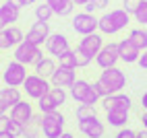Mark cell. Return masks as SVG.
<instances>
[{
	"label": "cell",
	"instance_id": "obj_35",
	"mask_svg": "<svg viewBox=\"0 0 147 138\" xmlns=\"http://www.w3.org/2000/svg\"><path fill=\"white\" fill-rule=\"evenodd\" d=\"M11 124H13V117L0 115V132H8V130H11Z\"/></svg>",
	"mask_w": 147,
	"mask_h": 138
},
{
	"label": "cell",
	"instance_id": "obj_20",
	"mask_svg": "<svg viewBox=\"0 0 147 138\" xmlns=\"http://www.w3.org/2000/svg\"><path fill=\"white\" fill-rule=\"evenodd\" d=\"M0 15H2V19L6 21V25L17 23V19H19V6H15L11 0H6V2L0 6Z\"/></svg>",
	"mask_w": 147,
	"mask_h": 138
},
{
	"label": "cell",
	"instance_id": "obj_1",
	"mask_svg": "<svg viewBox=\"0 0 147 138\" xmlns=\"http://www.w3.org/2000/svg\"><path fill=\"white\" fill-rule=\"evenodd\" d=\"M97 81L106 87L108 95H114V93H120V89H124L126 76H124V72L120 70V68L112 66V68H104V72L100 74V78H97Z\"/></svg>",
	"mask_w": 147,
	"mask_h": 138
},
{
	"label": "cell",
	"instance_id": "obj_45",
	"mask_svg": "<svg viewBox=\"0 0 147 138\" xmlns=\"http://www.w3.org/2000/svg\"><path fill=\"white\" fill-rule=\"evenodd\" d=\"M73 2H75V4H79V6H85L87 2H91V0H73Z\"/></svg>",
	"mask_w": 147,
	"mask_h": 138
},
{
	"label": "cell",
	"instance_id": "obj_25",
	"mask_svg": "<svg viewBox=\"0 0 147 138\" xmlns=\"http://www.w3.org/2000/svg\"><path fill=\"white\" fill-rule=\"evenodd\" d=\"M100 31L106 33V35H114V33H118V29H116L114 21L110 19V15H108V13L100 17Z\"/></svg>",
	"mask_w": 147,
	"mask_h": 138
},
{
	"label": "cell",
	"instance_id": "obj_23",
	"mask_svg": "<svg viewBox=\"0 0 147 138\" xmlns=\"http://www.w3.org/2000/svg\"><path fill=\"white\" fill-rule=\"evenodd\" d=\"M0 99H2L8 107H15L19 101H21V95H19V91L15 87H8L6 85V89H0Z\"/></svg>",
	"mask_w": 147,
	"mask_h": 138
},
{
	"label": "cell",
	"instance_id": "obj_44",
	"mask_svg": "<svg viewBox=\"0 0 147 138\" xmlns=\"http://www.w3.org/2000/svg\"><path fill=\"white\" fill-rule=\"evenodd\" d=\"M141 105H143V109H147V91H145L143 97H141Z\"/></svg>",
	"mask_w": 147,
	"mask_h": 138
},
{
	"label": "cell",
	"instance_id": "obj_5",
	"mask_svg": "<svg viewBox=\"0 0 147 138\" xmlns=\"http://www.w3.org/2000/svg\"><path fill=\"white\" fill-rule=\"evenodd\" d=\"M73 29L81 35L95 33V29H100V19H95L91 13H79L73 19Z\"/></svg>",
	"mask_w": 147,
	"mask_h": 138
},
{
	"label": "cell",
	"instance_id": "obj_39",
	"mask_svg": "<svg viewBox=\"0 0 147 138\" xmlns=\"http://www.w3.org/2000/svg\"><path fill=\"white\" fill-rule=\"evenodd\" d=\"M11 2H13L15 6H19V8H23V6H27V4L35 2V0H11Z\"/></svg>",
	"mask_w": 147,
	"mask_h": 138
},
{
	"label": "cell",
	"instance_id": "obj_24",
	"mask_svg": "<svg viewBox=\"0 0 147 138\" xmlns=\"http://www.w3.org/2000/svg\"><path fill=\"white\" fill-rule=\"evenodd\" d=\"M89 87H91V85L87 83V81H81V78H79V81H75V83H73V87H71V95H73V99L83 103L87 91H89Z\"/></svg>",
	"mask_w": 147,
	"mask_h": 138
},
{
	"label": "cell",
	"instance_id": "obj_17",
	"mask_svg": "<svg viewBox=\"0 0 147 138\" xmlns=\"http://www.w3.org/2000/svg\"><path fill=\"white\" fill-rule=\"evenodd\" d=\"M106 122L114 128H124L129 122V109H110L106 111Z\"/></svg>",
	"mask_w": 147,
	"mask_h": 138
},
{
	"label": "cell",
	"instance_id": "obj_48",
	"mask_svg": "<svg viewBox=\"0 0 147 138\" xmlns=\"http://www.w3.org/2000/svg\"><path fill=\"white\" fill-rule=\"evenodd\" d=\"M60 138H73V134H68V132H62V136Z\"/></svg>",
	"mask_w": 147,
	"mask_h": 138
},
{
	"label": "cell",
	"instance_id": "obj_34",
	"mask_svg": "<svg viewBox=\"0 0 147 138\" xmlns=\"http://www.w3.org/2000/svg\"><path fill=\"white\" fill-rule=\"evenodd\" d=\"M135 21L141 23V25H147V0L139 6V11L135 13Z\"/></svg>",
	"mask_w": 147,
	"mask_h": 138
},
{
	"label": "cell",
	"instance_id": "obj_42",
	"mask_svg": "<svg viewBox=\"0 0 147 138\" xmlns=\"http://www.w3.org/2000/svg\"><path fill=\"white\" fill-rule=\"evenodd\" d=\"M141 124H143V128H145V130H147V109L141 113Z\"/></svg>",
	"mask_w": 147,
	"mask_h": 138
},
{
	"label": "cell",
	"instance_id": "obj_21",
	"mask_svg": "<svg viewBox=\"0 0 147 138\" xmlns=\"http://www.w3.org/2000/svg\"><path fill=\"white\" fill-rule=\"evenodd\" d=\"M129 39L139 47V50H147V29L143 27H137V29H131V33H129Z\"/></svg>",
	"mask_w": 147,
	"mask_h": 138
},
{
	"label": "cell",
	"instance_id": "obj_10",
	"mask_svg": "<svg viewBox=\"0 0 147 138\" xmlns=\"http://www.w3.org/2000/svg\"><path fill=\"white\" fill-rule=\"evenodd\" d=\"M102 105H104L106 111H110V109H131L133 101H131V97L124 95V93H114V95L104 97Z\"/></svg>",
	"mask_w": 147,
	"mask_h": 138
},
{
	"label": "cell",
	"instance_id": "obj_41",
	"mask_svg": "<svg viewBox=\"0 0 147 138\" xmlns=\"http://www.w3.org/2000/svg\"><path fill=\"white\" fill-rule=\"evenodd\" d=\"M6 109H8V105H6L2 99H0V115H4V113H6Z\"/></svg>",
	"mask_w": 147,
	"mask_h": 138
},
{
	"label": "cell",
	"instance_id": "obj_37",
	"mask_svg": "<svg viewBox=\"0 0 147 138\" xmlns=\"http://www.w3.org/2000/svg\"><path fill=\"white\" fill-rule=\"evenodd\" d=\"M93 87H95V91L102 95V99H104V97H108V91H106V87H104L100 81H95V83H93Z\"/></svg>",
	"mask_w": 147,
	"mask_h": 138
},
{
	"label": "cell",
	"instance_id": "obj_15",
	"mask_svg": "<svg viewBox=\"0 0 147 138\" xmlns=\"http://www.w3.org/2000/svg\"><path fill=\"white\" fill-rule=\"evenodd\" d=\"M0 37H2V47H6V50L17 47L25 39L23 37V31L19 27H4L2 31H0Z\"/></svg>",
	"mask_w": 147,
	"mask_h": 138
},
{
	"label": "cell",
	"instance_id": "obj_6",
	"mask_svg": "<svg viewBox=\"0 0 147 138\" xmlns=\"http://www.w3.org/2000/svg\"><path fill=\"white\" fill-rule=\"evenodd\" d=\"M2 78H4V83H6L8 87H19V85H23L25 78H27V68H25V64L17 62V60L11 62V64L6 66Z\"/></svg>",
	"mask_w": 147,
	"mask_h": 138
},
{
	"label": "cell",
	"instance_id": "obj_40",
	"mask_svg": "<svg viewBox=\"0 0 147 138\" xmlns=\"http://www.w3.org/2000/svg\"><path fill=\"white\" fill-rule=\"evenodd\" d=\"M91 2L95 4V8H106V6H108V2H110V0H91Z\"/></svg>",
	"mask_w": 147,
	"mask_h": 138
},
{
	"label": "cell",
	"instance_id": "obj_9",
	"mask_svg": "<svg viewBox=\"0 0 147 138\" xmlns=\"http://www.w3.org/2000/svg\"><path fill=\"white\" fill-rule=\"evenodd\" d=\"M50 78H52V85L54 87H62V89L64 87H73V83H75V68L60 64Z\"/></svg>",
	"mask_w": 147,
	"mask_h": 138
},
{
	"label": "cell",
	"instance_id": "obj_50",
	"mask_svg": "<svg viewBox=\"0 0 147 138\" xmlns=\"http://www.w3.org/2000/svg\"><path fill=\"white\" fill-rule=\"evenodd\" d=\"M87 138H89V136H87Z\"/></svg>",
	"mask_w": 147,
	"mask_h": 138
},
{
	"label": "cell",
	"instance_id": "obj_46",
	"mask_svg": "<svg viewBox=\"0 0 147 138\" xmlns=\"http://www.w3.org/2000/svg\"><path fill=\"white\" fill-rule=\"evenodd\" d=\"M4 27H8V25H6V21H4V19H2V15H0V31H2Z\"/></svg>",
	"mask_w": 147,
	"mask_h": 138
},
{
	"label": "cell",
	"instance_id": "obj_8",
	"mask_svg": "<svg viewBox=\"0 0 147 138\" xmlns=\"http://www.w3.org/2000/svg\"><path fill=\"white\" fill-rule=\"evenodd\" d=\"M102 47H104V39H102V35H97V33L83 35V39L79 41V50H83L89 58H95L97 54H100Z\"/></svg>",
	"mask_w": 147,
	"mask_h": 138
},
{
	"label": "cell",
	"instance_id": "obj_18",
	"mask_svg": "<svg viewBox=\"0 0 147 138\" xmlns=\"http://www.w3.org/2000/svg\"><path fill=\"white\" fill-rule=\"evenodd\" d=\"M108 15H110V19L114 21V25H116V29H118V31L126 29V25L131 23V13H126L124 8H114V11H110Z\"/></svg>",
	"mask_w": 147,
	"mask_h": 138
},
{
	"label": "cell",
	"instance_id": "obj_43",
	"mask_svg": "<svg viewBox=\"0 0 147 138\" xmlns=\"http://www.w3.org/2000/svg\"><path fill=\"white\" fill-rule=\"evenodd\" d=\"M0 138H17L13 132H0Z\"/></svg>",
	"mask_w": 147,
	"mask_h": 138
},
{
	"label": "cell",
	"instance_id": "obj_38",
	"mask_svg": "<svg viewBox=\"0 0 147 138\" xmlns=\"http://www.w3.org/2000/svg\"><path fill=\"white\" fill-rule=\"evenodd\" d=\"M137 64H139L143 70H147V50H143V54H141V58H139V62H137Z\"/></svg>",
	"mask_w": 147,
	"mask_h": 138
},
{
	"label": "cell",
	"instance_id": "obj_4",
	"mask_svg": "<svg viewBox=\"0 0 147 138\" xmlns=\"http://www.w3.org/2000/svg\"><path fill=\"white\" fill-rule=\"evenodd\" d=\"M23 89L31 99H40L46 93H50V85H48V81L40 74H29L25 78V83H23Z\"/></svg>",
	"mask_w": 147,
	"mask_h": 138
},
{
	"label": "cell",
	"instance_id": "obj_14",
	"mask_svg": "<svg viewBox=\"0 0 147 138\" xmlns=\"http://www.w3.org/2000/svg\"><path fill=\"white\" fill-rule=\"evenodd\" d=\"M11 117H13L17 124L27 126L29 122L33 120V109H31V105H29L27 101H19L13 109H11Z\"/></svg>",
	"mask_w": 147,
	"mask_h": 138
},
{
	"label": "cell",
	"instance_id": "obj_13",
	"mask_svg": "<svg viewBox=\"0 0 147 138\" xmlns=\"http://www.w3.org/2000/svg\"><path fill=\"white\" fill-rule=\"evenodd\" d=\"M79 130L89 138H102L104 136V124L97 120V115H93V117H87V120L79 122Z\"/></svg>",
	"mask_w": 147,
	"mask_h": 138
},
{
	"label": "cell",
	"instance_id": "obj_36",
	"mask_svg": "<svg viewBox=\"0 0 147 138\" xmlns=\"http://www.w3.org/2000/svg\"><path fill=\"white\" fill-rule=\"evenodd\" d=\"M114 138H137V132L131 130V128H120V132L116 134Z\"/></svg>",
	"mask_w": 147,
	"mask_h": 138
},
{
	"label": "cell",
	"instance_id": "obj_19",
	"mask_svg": "<svg viewBox=\"0 0 147 138\" xmlns=\"http://www.w3.org/2000/svg\"><path fill=\"white\" fill-rule=\"evenodd\" d=\"M48 4L52 6V11H54V15H58V17H66V15H71L73 13V0H46Z\"/></svg>",
	"mask_w": 147,
	"mask_h": 138
},
{
	"label": "cell",
	"instance_id": "obj_16",
	"mask_svg": "<svg viewBox=\"0 0 147 138\" xmlns=\"http://www.w3.org/2000/svg\"><path fill=\"white\" fill-rule=\"evenodd\" d=\"M46 45H48V52H50L52 56H56V58H60L66 50H71V47H68V39L62 33L50 35V37H48V41H46Z\"/></svg>",
	"mask_w": 147,
	"mask_h": 138
},
{
	"label": "cell",
	"instance_id": "obj_7",
	"mask_svg": "<svg viewBox=\"0 0 147 138\" xmlns=\"http://www.w3.org/2000/svg\"><path fill=\"white\" fill-rule=\"evenodd\" d=\"M120 60V52H118V43H108L104 45L100 54L95 56V62L100 68H112L116 66V62Z\"/></svg>",
	"mask_w": 147,
	"mask_h": 138
},
{
	"label": "cell",
	"instance_id": "obj_49",
	"mask_svg": "<svg viewBox=\"0 0 147 138\" xmlns=\"http://www.w3.org/2000/svg\"><path fill=\"white\" fill-rule=\"evenodd\" d=\"M0 47H2V37H0Z\"/></svg>",
	"mask_w": 147,
	"mask_h": 138
},
{
	"label": "cell",
	"instance_id": "obj_26",
	"mask_svg": "<svg viewBox=\"0 0 147 138\" xmlns=\"http://www.w3.org/2000/svg\"><path fill=\"white\" fill-rule=\"evenodd\" d=\"M37 105H40V111L42 113H52V111H56V103H54V99H52V95L50 93H46L44 97H40L37 99Z\"/></svg>",
	"mask_w": 147,
	"mask_h": 138
},
{
	"label": "cell",
	"instance_id": "obj_28",
	"mask_svg": "<svg viewBox=\"0 0 147 138\" xmlns=\"http://www.w3.org/2000/svg\"><path fill=\"white\" fill-rule=\"evenodd\" d=\"M95 115V109L93 105H87V103H81L79 107H77V120H87V117H93Z\"/></svg>",
	"mask_w": 147,
	"mask_h": 138
},
{
	"label": "cell",
	"instance_id": "obj_12",
	"mask_svg": "<svg viewBox=\"0 0 147 138\" xmlns=\"http://www.w3.org/2000/svg\"><path fill=\"white\" fill-rule=\"evenodd\" d=\"M50 37V27H48V21H37L33 23V27L27 31V39L33 41L35 45H42L44 41H48Z\"/></svg>",
	"mask_w": 147,
	"mask_h": 138
},
{
	"label": "cell",
	"instance_id": "obj_33",
	"mask_svg": "<svg viewBox=\"0 0 147 138\" xmlns=\"http://www.w3.org/2000/svg\"><path fill=\"white\" fill-rule=\"evenodd\" d=\"M100 97H102V95L97 93V91H95V87L91 85V87H89V91H87V95H85V99H83V103H87V105H95Z\"/></svg>",
	"mask_w": 147,
	"mask_h": 138
},
{
	"label": "cell",
	"instance_id": "obj_22",
	"mask_svg": "<svg viewBox=\"0 0 147 138\" xmlns=\"http://www.w3.org/2000/svg\"><path fill=\"white\" fill-rule=\"evenodd\" d=\"M56 68H58V66L54 64V60H50V58H42L40 62H35V74H40V76L48 78V76L54 74Z\"/></svg>",
	"mask_w": 147,
	"mask_h": 138
},
{
	"label": "cell",
	"instance_id": "obj_11",
	"mask_svg": "<svg viewBox=\"0 0 147 138\" xmlns=\"http://www.w3.org/2000/svg\"><path fill=\"white\" fill-rule=\"evenodd\" d=\"M118 52H120V60L126 62V64H133V62H139L141 58V50L137 47L129 37L122 39V41L118 43Z\"/></svg>",
	"mask_w": 147,
	"mask_h": 138
},
{
	"label": "cell",
	"instance_id": "obj_31",
	"mask_svg": "<svg viewBox=\"0 0 147 138\" xmlns=\"http://www.w3.org/2000/svg\"><path fill=\"white\" fill-rule=\"evenodd\" d=\"M75 60H77V68H83V66L89 64V62L93 60V58H89V56H87L83 50H79V47H77V50H75Z\"/></svg>",
	"mask_w": 147,
	"mask_h": 138
},
{
	"label": "cell",
	"instance_id": "obj_27",
	"mask_svg": "<svg viewBox=\"0 0 147 138\" xmlns=\"http://www.w3.org/2000/svg\"><path fill=\"white\" fill-rule=\"evenodd\" d=\"M52 15H54V11H52V6L48 4V2L35 6V19H37V21H48Z\"/></svg>",
	"mask_w": 147,
	"mask_h": 138
},
{
	"label": "cell",
	"instance_id": "obj_47",
	"mask_svg": "<svg viewBox=\"0 0 147 138\" xmlns=\"http://www.w3.org/2000/svg\"><path fill=\"white\" fill-rule=\"evenodd\" d=\"M137 138H147V130H145V132H143V130L137 132Z\"/></svg>",
	"mask_w": 147,
	"mask_h": 138
},
{
	"label": "cell",
	"instance_id": "obj_2",
	"mask_svg": "<svg viewBox=\"0 0 147 138\" xmlns=\"http://www.w3.org/2000/svg\"><path fill=\"white\" fill-rule=\"evenodd\" d=\"M42 58L44 56H42L40 45H35L33 41H29L27 37L15 47V60L21 62V64H35V62H40Z\"/></svg>",
	"mask_w": 147,
	"mask_h": 138
},
{
	"label": "cell",
	"instance_id": "obj_30",
	"mask_svg": "<svg viewBox=\"0 0 147 138\" xmlns=\"http://www.w3.org/2000/svg\"><path fill=\"white\" fill-rule=\"evenodd\" d=\"M50 95H52V99H54L56 105H62V103L66 101V93H64L62 87H54V89H50Z\"/></svg>",
	"mask_w": 147,
	"mask_h": 138
},
{
	"label": "cell",
	"instance_id": "obj_3",
	"mask_svg": "<svg viewBox=\"0 0 147 138\" xmlns=\"http://www.w3.org/2000/svg\"><path fill=\"white\" fill-rule=\"evenodd\" d=\"M62 126H64L62 113L52 111V113H44L42 115V130H44L46 138H60L62 136Z\"/></svg>",
	"mask_w": 147,
	"mask_h": 138
},
{
	"label": "cell",
	"instance_id": "obj_29",
	"mask_svg": "<svg viewBox=\"0 0 147 138\" xmlns=\"http://www.w3.org/2000/svg\"><path fill=\"white\" fill-rule=\"evenodd\" d=\"M58 60H60V64L62 66H71V68H77V60H75V50H66L60 58H58Z\"/></svg>",
	"mask_w": 147,
	"mask_h": 138
},
{
	"label": "cell",
	"instance_id": "obj_32",
	"mask_svg": "<svg viewBox=\"0 0 147 138\" xmlns=\"http://www.w3.org/2000/svg\"><path fill=\"white\" fill-rule=\"evenodd\" d=\"M145 2V0H122V4H124V11L126 13H131V15H135L137 11H139V6Z\"/></svg>",
	"mask_w": 147,
	"mask_h": 138
}]
</instances>
